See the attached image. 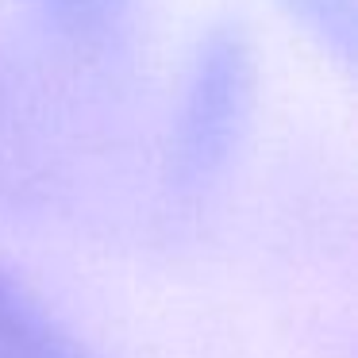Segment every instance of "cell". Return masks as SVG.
<instances>
[{
	"label": "cell",
	"instance_id": "7a4b0ae2",
	"mask_svg": "<svg viewBox=\"0 0 358 358\" xmlns=\"http://www.w3.org/2000/svg\"><path fill=\"white\" fill-rule=\"evenodd\" d=\"M58 181L50 124L24 78L0 62V208H31Z\"/></svg>",
	"mask_w": 358,
	"mask_h": 358
},
{
	"label": "cell",
	"instance_id": "277c9868",
	"mask_svg": "<svg viewBox=\"0 0 358 358\" xmlns=\"http://www.w3.org/2000/svg\"><path fill=\"white\" fill-rule=\"evenodd\" d=\"M39 27L73 55H108L131 35L139 0H27Z\"/></svg>",
	"mask_w": 358,
	"mask_h": 358
},
{
	"label": "cell",
	"instance_id": "6da1fadb",
	"mask_svg": "<svg viewBox=\"0 0 358 358\" xmlns=\"http://www.w3.org/2000/svg\"><path fill=\"white\" fill-rule=\"evenodd\" d=\"M258 89V58L239 20L204 27L181 85L173 135L166 150V193L196 208L231 170L247 135Z\"/></svg>",
	"mask_w": 358,
	"mask_h": 358
},
{
	"label": "cell",
	"instance_id": "5b68a950",
	"mask_svg": "<svg viewBox=\"0 0 358 358\" xmlns=\"http://www.w3.org/2000/svg\"><path fill=\"white\" fill-rule=\"evenodd\" d=\"M278 8L343 70L358 58V0H278Z\"/></svg>",
	"mask_w": 358,
	"mask_h": 358
},
{
	"label": "cell",
	"instance_id": "3957f363",
	"mask_svg": "<svg viewBox=\"0 0 358 358\" xmlns=\"http://www.w3.org/2000/svg\"><path fill=\"white\" fill-rule=\"evenodd\" d=\"M0 358H101L16 270L0 266Z\"/></svg>",
	"mask_w": 358,
	"mask_h": 358
}]
</instances>
